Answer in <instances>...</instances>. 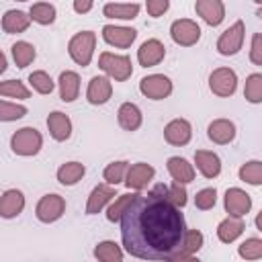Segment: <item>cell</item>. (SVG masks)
<instances>
[{"mask_svg": "<svg viewBox=\"0 0 262 262\" xmlns=\"http://www.w3.org/2000/svg\"><path fill=\"white\" fill-rule=\"evenodd\" d=\"M239 180L242 182H248L252 186H260L262 184V162L258 160H250L246 164H242L239 168Z\"/></svg>", "mask_w": 262, "mask_h": 262, "instance_id": "cell-32", "label": "cell"}, {"mask_svg": "<svg viewBox=\"0 0 262 262\" xmlns=\"http://www.w3.org/2000/svg\"><path fill=\"white\" fill-rule=\"evenodd\" d=\"M25 209V194L18 188H8L2 192L0 196V217L4 219H12L16 215H20Z\"/></svg>", "mask_w": 262, "mask_h": 262, "instance_id": "cell-17", "label": "cell"}, {"mask_svg": "<svg viewBox=\"0 0 262 262\" xmlns=\"http://www.w3.org/2000/svg\"><path fill=\"white\" fill-rule=\"evenodd\" d=\"M94 258L98 262H123V250L113 239H104L94 246Z\"/></svg>", "mask_w": 262, "mask_h": 262, "instance_id": "cell-29", "label": "cell"}, {"mask_svg": "<svg viewBox=\"0 0 262 262\" xmlns=\"http://www.w3.org/2000/svg\"><path fill=\"white\" fill-rule=\"evenodd\" d=\"M0 96H10V98L25 100V98L31 96V92L20 80H4V82H0Z\"/></svg>", "mask_w": 262, "mask_h": 262, "instance_id": "cell-37", "label": "cell"}, {"mask_svg": "<svg viewBox=\"0 0 262 262\" xmlns=\"http://www.w3.org/2000/svg\"><path fill=\"white\" fill-rule=\"evenodd\" d=\"M135 37H137V31L131 29V27H119V25H104L102 27V39L108 45H115V47H121V49L131 47Z\"/></svg>", "mask_w": 262, "mask_h": 262, "instance_id": "cell-13", "label": "cell"}, {"mask_svg": "<svg viewBox=\"0 0 262 262\" xmlns=\"http://www.w3.org/2000/svg\"><path fill=\"white\" fill-rule=\"evenodd\" d=\"M209 88L213 94L221 96V98H227L235 92L237 88V76L231 68H217L211 72L209 76Z\"/></svg>", "mask_w": 262, "mask_h": 262, "instance_id": "cell-9", "label": "cell"}, {"mask_svg": "<svg viewBox=\"0 0 262 262\" xmlns=\"http://www.w3.org/2000/svg\"><path fill=\"white\" fill-rule=\"evenodd\" d=\"M27 115V106L16 104V102H8V100H0V121L8 123V121H18Z\"/></svg>", "mask_w": 262, "mask_h": 262, "instance_id": "cell-40", "label": "cell"}, {"mask_svg": "<svg viewBox=\"0 0 262 262\" xmlns=\"http://www.w3.org/2000/svg\"><path fill=\"white\" fill-rule=\"evenodd\" d=\"M168 8H170V2H168V0H147V2H145V10H147V14L154 16V18L162 16Z\"/></svg>", "mask_w": 262, "mask_h": 262, "instance_id": "cell-43", "label": "cell"}, {"mask_svg": "<svg viewBox=\"0 0 262 262\" xmlns=\"http://www.w3.org/2000/svg\"><path fill=\"white\" fill-rule=\"evenodd\" d=\"M59 98L63 102H74L78 98V92H80V76L72 70H66L59 74Z\"/></svg>", "mask_w": 262, "mask_h": 262, "instance_id": "cell-26", "label": "cell"}, {"mask_svg": "<svg viewBox=\"0 0 262 262\" xmlns=\"http://www.w3.org/2000/svg\"><path fill=\"white\" fill-rule=\"evenodd\" d=\"M194 164H196V170L205 178H217L221 174V160L217 154H213L209 149H196L194 151Z\"/></svg>", "mask_w": 262, "mask_h": 262, "instance_id": "cell-19", "label": "cell"}, {"mask_svg": "<svg viewBox=\"0 0 262 262\" xmlns=\"http://www.w3.org/2000/svg\"><path fill=\"white\" fill-rule=\"evenodd\" d=\"M166 168H168V174L172 176V180L178 182V184H188V182L194 180V168H192V164H188V160H184L180 156L168 158Z\"/></svg>", "mask_w": 262, "mask_h": 262, "instance_id": "cell-21", "label": "cell"}, {"mask_svg": "<svg viewBox=\"0 0 262 262\" xmlns=\"http://www.w3.org/2000/svg\"><path fill=\"white\" fill-rule=\"evenodd\" d=\"M244 37H246V25H244V20H235L229 29H225L219 35L217 51L221 55H235L244 45Z\"/></svg>", "mask_w": 262, "mask_h": 262, "instance_id": "cell-6", "label": "cell"}, {"mask_svg": "<svg viewBox=\"0 0 262 262\" xmlns=\"http://www.w3.org/2000/svg\"><path fill=\"white\" fill-rule=\"evenodd\" d=\"M192 137V127L186 119H172L166 127H164V139L170 143V145H186Z\"/></svg>", "mask_w": 262, "mask_h": 262, "instance_id": "cell-14", "label": "cell"}, {"mask_svg": "<svg viewBox=\"0 0 262 262\" xmlns=\"http://www.w3.org/2000/svg\"><path fill=\"white\" fill-rule=\"evenodd\" d=\"M113 96V82L106 76H94L88 82V90H86V100L90 104H104L108 102V98Z\"/></svg>", "mask_w": 262, "mask_h": 262, "instance_id": "cell-16", "label": "cell"}, {"mask_svg": "<svg viewBox=\"0 0 262 262\" xmlns=\"http://www.w3.org/2000/svg\"><path fill=\"white\" fill-rule=\"evenodd\" d=\"M250 59H252L254 66H262V35L260 33H254V37H252Z\"/></svg>", "mask_w": 262, "mask_h": 262, "instance_id": "cell-44", "label": "cell"}, {"mask_svg": "<svg viewBox=\"0 0 262 262\" xmlns=\"http://www.w3.org/2000/svg\"><path fill=\"white\" fill-rule=\"evenodd\" d=\"M139 92L145 98L151 100H164L172 94V80L164 74H149L145 78H141L139 82Z\"/></svg>", "mask_w": 262, "mask_h": 262, "instance_id": "cell-7", "label": "cell"}, {"mask_svg": "<svg viewBox=\"0 0 262 262\" xmlns=\"http://www.w3.org/2000/svg\"><path fill=\"white\" fill-rule=\"evenodd\" d=\"M29 82H31V86H33L39 94H51L53 88H55V82H53L51 76H49L47 72H43V70L33 72V74L29 76Z\"/></svg>", "mask_w": 262, "mask_h": 262, "instance_id": "cell-39", "label": "cell"}, {"mask_svg": "<svg viewBox=\"0 0 262 262\" xmlns=\"http://www.w3.org/2000/svg\"><path fill=\"white\" fill-rule=\"evenodd\" d=\"M29 25H31V16L27 12H23V10H16V8L6 10L4 16H2V29L8 35L25 33L29 29Z\"/></svg>", "mask_w": 262, "mask_h": 262, "instance_id": "cell-25", "label": "cell"}, {"mask_svg": "<svg viewBox=\"0 0 262 262\" xmlns=\"http://www.w3.org/2000/svg\"><path fill=\"white\" fill-rule=\"evenodd\" d=\"M63 213H66V199L55 194V192H49V194L41 196L37 207H35V215L41 223H53Z\"/></svg>", "mask_w": 262, "mask_h": 262, "instance_id": "cell-8", "label": "cell"}, {"mask_svg": "<svg viewBox=\"0 0 262 262\" xmlns=\"http://www.w3.org/2000/svg\"><path fill=\"white\" fill-rule=\"evenodd\" d=\"M203 242H205V237H203V233H201L199 229H186L178 254H188V256H192L194 252H199V250L203 248Z\"/></svg>", "mask_w": 262, "mask_h": 262, "instance_id": "cell-38", "label": "cell"}, {"mask_svg": "<svg viewBox=\"0 0 262 262\" xmlns=\"http://www.w3.org/2000/svg\"><path fill=\"white\" fill-rule=\"evenodd\" d=\"M244 96L248 102L252 104H260L262 102V74H250L246 78V86H244Z\"/></svg>", "mask_w": 262, "mask_h": 262, "instance_id": "cell-34", "label": "cell"}, {"mask_svg": "<svg viewBox=\"0 0 262 262\" xmlns=\"http://www.w3.org/2000/svg\"><path fill=\"white\" fill-rule=\"evenodd\" d=\"M84 174H86V166L82 162H66L57 168V180L63 186H74L76 182L82 180Z\"/></svg>", "mask_w": 262, "mask_h": 262, "instance_id": "cell-28", "label": "cell"}, {"mask_svg": "<svg viewBox=\"0 0 262 262\" xmlns=\"http://www.w3.org/2000/svg\"><path fill=\"white\" fill-rule=\"evenodd\" d=\"M55 6L49 4V2H35L29 10V16L31 20L39 23V25H51L55 20Z\"/></svg>", "mask_w": 262, "mask_h": 262, "instance_id": "cell-31", "label": "cell"}, {"mask_svg": "<svg viewBox=\"0 0 262 262\" xmlns=\"http://www.w3.org/2000/svg\"><path fill=\"white\" fill-rule=\"evenodd\" d=\"M196 14L211 27H217L225 18V6L221 0H196L194 2Z\"/></svg>", "mask_w": 262, "mask_h": 262, "instance_id": "cell-15", "label": "cell"}, {"mask_svg": "<svg viewBox=\"0 0 262 262\" xmlns=\"http://www.w3.org/2000/svg\"><path fill=\"white\" fill-rule=\"evenodd\" d=\"M92 6H94V4H92L90 0H84V2H82V0H76V2H74V10H76V12H80V14H82V12L92 10Z\"/></svg>", "mask_w": 262, "mask_h": 262, "instance_id": "cell-46", "label": "cell"}, {"mask_svg": "<svg viewBox=\"0 0 262 262\" xmlns=\"http://www.w3.org/2000/svg\"><path fill=\"white\" fill-rule=\"evenodd\" d=\"M127 168H129V162H125V160L111 162V164L104 168V172H102V176H104V180H106L104 184H108V186H117V184H121V182L125 180Z\"/></svg>", "mask_w": 262, "mask_h": 262, "instance_id": "cell-35", "label": "cell"}, {"mask_svg": "<svg viewBox=\"0 0 262 262\" xmlns=\"http://www.w3.org/2000/svg\"><path fill=\"white\" fill-rule=\"evenodd\" d=\"M154 176H156L154 166H149L145 162H137V164H131L127 168V174H125V180L123 182L131 190H143L154 180Z\"/></svg>", "mask_w": 262, "mask_h": 262, "instance_id": "cell-10", "label": "cell"}, {"mask_svg": "<svg viewBox=\"0 0 262 262\" xmlns=\"http://www.w3.org/2000/svg\"><path fill=\"white\" fill-rule=\"evenodd\" d=\"M166 57V47L160 39H147L137 49V61L143 68H154Z\"/></svg>", "mask_w": 262, "mask_h": 262, "instance_id": "cell-12", "label": "cell"}, {"mask_svg": "<svg viewBox=\"0 0 262 262\" xmlns=\"http://www.w3.org/2000/svg\"><path fill=\"white\" fill-rule=\"evenodd\" d=\"M125 250L141 260H166L180 252L186 223L180 209L154 194H137L121 215Z\"/></svg>", "mask_w": 262, "mask_h": 262, "instance_id": "cell-1", "label": "cell"}, {"mask_svg": "<svg viewBox=\"0 0 262 262\" xmlns=\"http://www.w3.org/2000/svg\"><path fill=\"white\" fill-rule=\"evenodd\" d=\"M166 201L172 203L176 209H182L186 203H188V194H186V188L184 184H178V182H172L168 186V194H166Z\"/></svg>", "mask_w": 262, "mask_h": 262, "instance_id": "cell-41", "label": "cell"}, {"mask_svg": "<svg viewBox=\"0 0 262 262\" xmlns=\"http://www.w3.org/2000/svg\"><path fill=\"white\" fill-rule=\"evenodd\" d=\"M164 262H201V260L194 256H188V254H174V256L166 258Z\"/></svg>", "mask_w": 262, "mask_h": 262, "instance_id": "cell-45", "label": "cell"}, {"mask_svg": "<svg viewBox=\"0 0 262 262\" xmlns=\"http://www.w3.org/2000/svg\"><path fill=\"white\" fill-rule=\"evenodd\" d=\"M47 129H49V135L55 141H66L72 135V121H70V117L66 113L53 111L47 117Z\"/></svg>", "mask_w": 262, "mask_h": 262, "instance_id": "cell-20", "label": "cell"}, {"mask_svg": "<svg viewBox=\"0 0 262 262\" xmlns=\"http://www.w3.org/2000/svg\"><path fill=\"white\" fill-rule=\"evenodd\" d=\"M141 4L137 2H106L102 6L104 16L108 18H119V20H131L139 14Z\"/></svg>", "mask_w": 262, "mask_h": 262, "instance_id": "cell-24", "label": "cell"}, {"mask_svg": "<svg viewBox=\"0 0 262 262\" xmlns=\"http://www.w3.org/2000/svg\"><path fill=\"white\" fill-rule=\"evenodd\" d=\"M98 68L108 74L111 78H115L117 82H125L131 78L133 74V66H131V59L129 55H117V53H111V51H104L100 53L98 57Z\"/></svg>", "mask_w": 262, "mask_h": 262, "instance_id": "cell-4", "label": "cell"}, {"mask_svg": "<svg viewBox=\"0 0 262 262\" xmlns=\"http://www.w3.org/2000/svg\"><path fill=\"white\" fill-rule=\"evenodd\" d=\"M6 66H8V63H6V55H4L2 51H0V74H2L4 70H6Z\"/></svg>", "mask_w": 262, "mask_h": 262, "instance_id": "cell-47", "label": "cell"}, {"mask_svg": "<svg viewBox=\"0 0 262 262\" xmlns=\"http://www.w3.org/2000/svg\"><path fill=\"white\" fill-rule=\"evenodd\" d=\"M117 119H119V125L121 129L125 131H137L141 127V121H143V115L139 111V106L135 102H123L117 111Z\"/></svg>", "mask_w": 262, "mask_h": 262, "instance_id": "cell-23", "label": "cell"}, {"mask_svg": "<svg viewBox=\"0 0 262 262\" xmlns=\"http://www.w3.org/2000/svg\"><path fill=\"white\" fill-rule=\"evenodd\" d=\"M115 186H108V184H98L92 188L90 196H88V203H86V215H96L98 211L104 209V205H108L113 199H115Z\"/></svg>", "mask_w": 262, "mask_h": 262, "instance_id": "cell-22", "label": "cell"}, {"mask_svg": "<svg viewBox=\"0 0 262 262\" xmlns=\"http://www.w3.org/2000/svg\"><path fill=\"white\" fill-rule=\"evenodd\" d=\"M41 145H43V137L35 127H20L10 137V149L16 156H25V158L37 156L41 151Z\"/></svg>", "mask_w": 262, "mask_h": 262, "instance_id": "cell-3", "label": "cell"}, {"mask_svg": "<svg viewBox=\"0 0 262 262\" xmlns=\"http://www.w3.org/2000/svg\"><path fill=\"white\" fill-rule=\"evenodd\" d=\"M215 203H217V190L211 188V186L199 190L196 196H194V205H196V209H201V211H209V209H213Z\"/></svg>", "mask_w": 262, "mask_h": 262, "instance_id": "cell-42", "label": "cell"}, {"mask_svg": "<svg viewBox=\"0 0 262 262\" xmlns=\"http://www.w3.org/2000/svg\"><path fill=\"white\" fill-rule=\"evenodd\" d=\"M237 254H239L244 260H250V262L260 260V258H262V239H260V237H248L246 242L239 244Z\"/></svg>", "mask_w": 262, "mask_h": 262, "instance_id": "cell-36", "label": "cell"}, {"mask_svg": "<svg viewBox=\"0 0 262 262\" xmlns=\"http://www.w3.org/2000/svg\"><path fill=\"white\" fill-rule=\"evenodd\" d=\"M94 47H96V33H92V31H80V33H76V35L70 39V43H68V53H70V57H72L78 66L86 68V66L92 61Z\"/></svg>", "mask_w": 262, "mask_h": 262, "instance_id": "cell-2", "label": "cell"}, {"mask_svg": "<svg viewBox=\"0 0 262 262\" xmlns=\"http://www.w3.org/2000/svg\"><path fill=\"white\" fill-rule=\"evenodd\" d=\"M137 194H139V192H125V194H119V196L111 203V207L106 209V219L113 221V223H117V221L121 219V215L127 211V207L133 203V199H135Z\"/></svg>", "mask_w": 262, "mask_h": 262, "instance_id": "cell-33", "label": "cell"}, {"mask_svg": "<svg viewBox=\"0 0 262 262\" xmlns=\"http://www.w3.org/2000/svg\"><path fill=\"white\" fill-rule=\"evenodd\" d=\"M244 229H246V223L242 217H227L217 225V237L223 244H231L244 233Z\"/></svg>", "mask_w": 262, "mask_h": 262, "instance_id": "cell-27", "label": "cell"}, {"mask_svg": "<svg viewBox=\"0 0 262 262\" xmlns=\"http://www.w3.org/2000/svg\"><path fill=\"white\" fill-rule=\"evenodd\" d=\"M207 135L213 143H219V145L231 143L235 139V125L229 119H215V121L209 123Z\"/></svg>", "mask_w": 262, "mask_h": 262, "instance_id": "cell-18", "label": "cell"}, {"mask_svg": "<svg viewBox=\"0 0 262 262\" xmlns=\"http://www.w3.org/2000/svg\"><path fill=\"white\" fill-rule=\"evenodd\" d=\"M223 205L229 217H244L252 209V196L242 188H227Z\"/></svg>", "mask_w": 262, "mask_h": 262, "instance_id": "cell-11", "label": "cell"}, {"mask_svg": "<svg viewBox=\"0 0 262 262\" xmlns=\"http://www.w3.org/2000/svg\"><path fill=\"white\" fill-rule=\"evenodd\" d=\"M170 37L176 45L182 47H192L201 39V27L192 18H178L170 25Z\"/></svg>", "mask_w": 262, "mask_h": 262, "instance_id": "cell-5", "label": "cell"}, {"mask_svg": "<svg viewBox=\"0 0 262 262\" xmlns=\"http://www.w3.org/2000/svg\"><path fill=\"white\" fill-rule=\"evenodd\" d=\"M10 51H12V59H14V63H16V68H27L29 63H33V59H35V55H37V51H35V47L29 43V41H16L12 47H10Z\"/></svg>", "mask_w": 262, "mask_h": 262, "instance_id": "cell-30", "label": "cell"}]
</instances>
